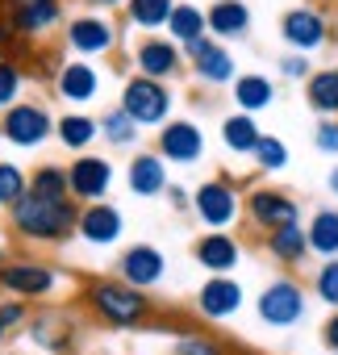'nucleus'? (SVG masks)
Wrapping results in <instances>:
<instances>
[{
    "label": "nucleus",
    "instance_id": "obj_9",
    "mask_svg": "<svg viewBox=\"0 0 338 355\" xmlns=\"http://www.w3.org/2000/svg\"><path fill=\"white\" fill-rule=\"evenodd\" d=\"M247 218L259 226V230H280V226H296V218H301V209H296V201L288 197V193H280V189H255L251 197H247Z\"/></svg>",
    "mask_w": 338,
    "mask_h": 355
},
{
    "label": "nucleus",
    "instance_id": "obj_45",
    "mask_svg": "<svg viewBox=\"0 0 338 355\" xmlns=\"http://www.w3.org/2000/svg\"><path fill=\"white\" fill-rule=\"evenodd\" d=\"M92 5H121V0H92Z\"/></svg>",
    "mask_w": 338,
    "mask_h": 355
},
{
    "label": "nucleus",
    "instance_id": "obj_15",
    "mask_svg": "<svg viewBox=\"0 0 338 355\" xmlns=\"http://www.w3.org/2000/svg\"><path fill=\"white\" fill-rule=\"evenodd\" d=\"M197 263L205 268V272H213V276H226V272H234L238 268V259H242V247H238V239L230 234V230H209L205 239H197Z\"/></svg>",
    "mask_w": 338,
    "mask_h": 355
},
{
    "label": "nucleus",
    "instance_id": "obj_29",
    "mask_svg": "<svg viewBox=\"0 0 338 355\" xmlns=\"http://www.w3.org/2000/svg\"><path fill=\"white\" fill-rule=\"evenodd\" d=\"M30 193L42 197V201H63V197H71V189H67V167L42 163V167L30 175Z\"/></svg>",
    "mask_w": 338,
    "mask_h": 355
},
{
    "label": "nucleus",
    "instance_id": "obj_7",
    "mask_svg": "<svg viewBox=\"0 0 338 355\" xmlns=\"http://www.w3.org/2000/svg\"><path fill=\"white\" fill-rule=\"evenodd\" d=\"M193 209L197 218L209 226V230H230L238 218H242V201H238V189L230 180H209L197 189L193 197Z\"/></svg>",
    "mask_w": 338,
    "mask_h": 355
},
{
    "label": "nucleus",
    "instance_id": "obj_39",
    "mask_svg": "<svg viewBox=\"0 0 338 355\" xmlns=\"http://www.w3.org/2000/svg\"><path fill=\"white\" fill-rule=\"evenodd\" d=\"M0 322H5V330L13 334V330H21L26 322H30V305L26 301H17V297H5L0 301Z\"/></svg>",
    "mask_w": 338,
    "mask_h": 355
},
{
    "label": "nucleus",
    "instance_id": "obj_35",
    "mask_svg": "<svg viewBox=\"0 0 338 355\" xmlns=\"http://www.w3.org/2000/svg\"><path fill=\"white\" fill-rule=\"evenodd\" d=\"M100 134H105L113 146H130V142L138 138V125H134L121 109H109V113L100 117Z\"/></svg>",
    "mask_w": 338,
    "mask_h": 355
},
{
    "label": "nucleus",
    "instance_id": "obj_8",
    "mask_svg": "<svg viewBox=\"0 0 338 355\" xmlns=\"http://www.w3.org/2000/svg\"><path fill=\"white\" fill-rule=\"evenodd\" d=\"M280 34H284V42L296 55H309V51H317V46L330 42V21H326V13L301 5V9H288L280 17Z\"/></svg>",
    "mask_w": 338,
    "mask_h": 355
},
{
    "label": "nucleus",
    "instance_id": "obj_2",
    "mask_svg": "<svg viewBox=\"0 0 338 355\" xmlns=\"http://www.w3.org/2000/svg\"><path fill=\"white\" fill-rule=\"evenodd\" d=\"M84 305H88V313L96 318V322H105V326H117V330H130V326H142L150 313H154V305H150V297L142 293V288H134V284H125V280H92L88 288H84Z\"/></svg>",
    "mask_w": 338,
    "mask_h": 355
},
{
    "label": "nucleus",
    "instance_id": "obj_32",
    "mask_svg": "<svg viewBox=\"0 0 338 355\" xmlns=\"http://www.w3.org/2000/svg\"><path fill=\"white\" fill-rule=\"evenodd\" d=\"M172 9H176V0H130V21L142 26V30H159L172 21Z\"/></svg>",
    "mask_w": 338,
    "mask_h": 355
},
{
    "label": "nucleus",
    "instance_id": "obj_21",
    "mask_svg": "<svg viewBox=\"0 0 338 355\" xmlns=\"http://www.w3.org/2000/svg\"><path fill=\"white\" fill-rule=\"evenodd\" d=\"M100 92V71L88 67V63H67L59 71V96L71 101V105H84Z\"/></svg>",
    "mask_w": 338,
    "mask_h": 355
},
{
    "label": "nucleus",
    "instance_id": "obj_17",
    "mask_svg": "<svg viewBox=\"0 0 338 355\" xmlns=\"http://www.w3.org/2000/svg\"><path fill=\"white\" fill-rule=\"evenodd\" d=\"M134 63H138V76L146 80H172L180 71V51L176 42H163V38H146L138 51H134Z\"/></svg>",
    "mask_w": 338,
    "mask_h": 355
},
{
    "label": "nucleus",
    "instance_id": "obj_3",
    "mask_svg": "<svg viewBox=\"0 0 338 355\" xmlns=\"http://www.w3.org/2000/svg\"><path fill=\"white\" fill-rule=\"evenodd\" d=\"M121 113L142 130V125H167V113H172V92L159 80H146V76H134L125 88H121Z\"/></svg>",
    "mask_w": 338,
    "mask_h": 355
},
{
    "label": "nucleus",
    "instance_id": "obj_18",
    "mask_svg": "<svg viewBox=\"0 0 338 355\" xmlns=\"http://www.w3.org/2000/svg\"><path fill=\"white\" fill-rule=\"evenodd\" d=\"M5 13H9V21H13V30L17 34H42V30H51L55 21H59V0H5Z\"/></svg>",
    "mask_w": 338,
    "mask_h": 355
},
{
    "label": "nucleus",
    "instance_id": "obj_30",
    "mask_svg": "<svg viewBox=\"0 0 338 355\" xmlns=\"http://www.w3.org/2000/svg\"><path fill=\"white\" fill-rule=\"evenodd\" d=\"M172 355H230L226 338L209 334V330H180L172 343Z\"/></svg>",
    "mask_w": 338,
    "mask_h": 355
},
{
    "label": "nucleus",
    "instance_id": "obj_42",
    "mask_svg": "<svg viewBox=\"0 0 338 355\" xmlns=\"http://www.w3.org/2000/svg\"><path fill=\"white\" fill-rule=\"evenodd\" d=\"M321 343H326V347H330V351L338 355V309H334V313L326 318V326H321Z\"/></svg>",
    "mask_w": 338,
    "mask_h": 355
},
{
    "label": "nucleus",
    "instance_id": "obj_44",
    "mask_svg": "<svg viewBox=\"0 0 338 355\" xmlns=\"http://www.w3.org/2000/svg\"><path fill=\"white\" fill-rule=\"evenodd\" d=\"M330 193H334V197H338V167H334V171H330Z\"/></svg>",
    "mask_w": 338,
    "mask_h": 355
},
{
    "label": "nucleus",
    "instance_id": "obj_23",
    "mask_svg": "<svg viewBox=\"0 0 338 355\" xmlns=\"http://www.w3.org/2000/svg\"><path fill=\"white\" fill-rule=\"evenodd\" d=\"M267 255H272L276 263H284V268H296V263L309 255L305 230H301V226H280V230H272V234H267Z\"/></svg>",
    "mask_w": 338,
    "mask_h": 355
},
{
    "label": "nucleus",
    "instance_id": "obj_25",
    "mask_svg": "<svg viewBox=\"0 0 338 355\" xmlns=\"http://www.w3.org/2000/svg\"><path fill=\"white\" fill-rule=\"evenodd\" d=\"M55 134H59V142L67 150H88L96 142V134H100V121L88 117V113H63L55 121Z\"/></svg>",
    "mask_w": 338,
    "mask_h": 355
},
{
    "label": "nucleus",
    "instance_id": "obj_36",
    "mask_svg": "<svg viewBox=\"0 0 338 355\" xmlns=\"http://www.w3.org/2000/svg\"><path fill=\"white\" fill-rule=\"evenodd\" d=\"M255 163H259L263 171H280V167L288 163V146H284L280 138H272V134H263V138L255 142Z\"/></svg>",
    "mask_w": 338,
    "mask_h": 355
},
{
    "label": "nucleus",
    "instance_id": "obj_12",
    "mask_svg": "<svg viewBox=\"0 0 338 355\" xmlns=\"http://www.w3.org/2000/svg\"><path fill=\"white\" fill-rule=\"evenodd\" d=\"M242 309V284L234 276H209L197 293V313L205 322H230Z\"/></svg>",
    "mask_w": 338,
    "mask_h": 355
},
{
    "label": "nucleus",
    "instance_id": "obj_13",
    "mask_svg": "<svg viewBox=\"0 0 338 355\" xmlns=\"http://www.w3.org/2000/svg\"><path fill=\"white\" fill-rule=\"evenodd\" d=\"M205 155V134L193 121H167L159 134V159L167 163H197Z\"/></svg>",
    "mask_w": 338,
    "mask_h": 355
},
{
    "label": "nucleus",
    "instance_id": "obj_37",
    "mask_svg": "<svg viewBox=\"0 0 338 355\" xmlns=\"http://www.w3.org/2000/svg\"><path fill=\"white\" fill-rule=\"evenodd\" d=\"M313 293L321 297V305L338 309V259H326L313 276Z\"/></svg>",
    "mask_w": 338,
    "mask_h": 355
},
{
    "label": "nucleus",
    "instance_id": "obj_28",
    "mask_svg": "<svg viewBox=\"0 0 338 355\" xmlns=\"http://www.w3.org/2000/svg\"><path fill=\"white\" fill-rule=\"evenodd\" d=\"M259 138H263V134H259L255 117H247V113H234V117L222 121V142H226L234 155H255V142H259Z\"/></svg>",
    "mask_w": 338,
    "mask_h": 355
},
{
    "label": "nucleus",
    "instance_id": "obj_41",
    "mask_svg": "<svg viewBox=\"0 0 338 355\" xmlns=\"http://www.w3.org/2000/svg\"><path fill=\"white\" fill-rule=\"evenodd\" d=\"M280 71H284L288 80H305V76H313L305 55H284V59H280Z\"/></svg>",
    "mask_w": 338,
    "mask_h": 355
},
{
    "label": "nucleus",
    "instance_id": "obj_10",
    "mask_svg": "<svg viewBox=\"0 0 338 355\" xmlns=\"http://www.w3.org/2000/svg\"><path fill=\"white\" fill-rule=\"evenodd\" d=\"M67 189H71V201H100L109 189H113V167L109 159L100 155H80L71 167H67Z\"/></svg>",
    "mask_w": 338,
    "mask_h": 355
},
{
    "label": "nucleus",
    "instance_id": "obj_27",
    "mask_svg": "<svg viewBox=\"0 0 338 355\" xmlns=\"http://www.w3.org/2000/svg\"><path fill=\"white\" fill-rule=\"evenodd\" d=\"M305 239H309V251H317L326 259H338V209H317Z\"/></svg>",
    "mask_w": 338,
    "mask_h": 355
},
{
    "label": "nucleus",
    "instance_id": "obj_11",
    "mask_svg": "<svg viewBox=\"0 0 338 355\" xmlns=\"http://www.w3.org/2000/svg\"><path fill=\"white\" fill-rule=\"evenodd\" d=\"M117 276H121L125 284H134V288L146 293V288H154V284L167 276V259H163L159 247H150V243H134L130 251H121Z\"/></svg>",
    "mask_w": 338,
    "mask_h": 355
},
{
    "label": "nucleus",
    "instance_id": "obj_16",
    "mask_svg": "<svg viewBox=\"0 0 338 355\" xmlns=\"http://www.w3.org/2000/svg\"><path fill=\"white\" fill-rule=\"evenodd\" d=\"M113 42H117V30L105 17H88L84 13V17H75L67 26V46L80 51V55H105V51H113Z\"/></svg>",
    "mask_w": 338,
    "mask_h": 355
},
{
    "label": "nucleus",
    "instance_id": "obj_26",
    "mask_svg": "<svg viewBox=\"0 0 338 355\" xmlns=\"http://www.w3.org/2000/svg\"><path fill=\"white\" fill-rule=\"evenodd\" d=\"M193 71H197V80H205V84H234L238 80V67H234V55L226 51V46H209L201 59H193Z\"/></svg>",
    "mask_w": 338,
    "mask_h": 355
},
{
    "label": "nucleus",
    "instance_id": "obj_46",
    "mask_svg": "<svg viewBox=\"0 0 338 355\" xmlns=\"http://www.w3.org/2000/svg\"><path fill=\"white\" fill-rule=\"evenodd\" d=\"M5 338H9V330H5V322H0V343H5Z\"/></svg>",
    "mask_w": 338,
    "mask_h": 355
},
{
    "label": "nucleus",
    "instance_id": "obj_31",
    "mask_svg": "<svg viewBox=\"0 0 338 355\" xmlns=\"http://www.w3.org/2000/svg\"><path fill=\"white\" fill-rule=\"evenodd\" d=\"M167 30H172V38L176 42H197V38H205V13L197 9V5H176L172 9V21H167Z\"/></svg>",
    "mask_w": 338,
    "mask_h": 355
},
{
    "label": "nucleus",
    "instance_id": "obj_47",
    "mask_svg": "<svg viewBox=\"0 0 338 355\" xmlns=\"http://www.w3.org/2000/svg\"><path fill=\"white\" fill-rule=\"evenodd\" d=\"M5 259H9V255H5V251H0V263H5Z\"/></svg>",
    "mask_w": 338,
    "mask_h": 355
},
{
    "label": "nucleus",
    "instance_id": "obj_14",
    "mask_svg": "<svg viewBox=\"0 0 338 355\" xmlns=\"http://www.w3.org/2000/svg\"><path fill=\"white\" fill-rule=\"evenodd\" d=\"M75 230H80V239H84L88 247H113V243L121 239V230H125V218H121V209L96 201V205L80 209Z\"/></svg>",
    "mask_w": 338,
    "mask_h": 355
},
{
    "label": "nucleus",
    "instance_id": "obj_38",
    "mask_svg": "<svg viewBox=\"0 0 338 355\" xmlns=\"http://www.w3.org/2000/svg\"><path fill=\"white\" fill-rule=\"evenodd\" d=\"M21 67L17 63H9V59H0V109H9V105H17V92H21Z\"/></svg>",
    "mask_w": 338,
    "mask_h": 355
},
{
    "label": "nucleus",
    "instance_id": "obj_34",
    "mask_svg": "<svg viewBox=\"0 0 338 355\" xmlns=\"http://www.w3.org/2000/svg\"><path fill=\"white\" fill-rule=\"evenodd\" d=\"M26 193H30V175L17 163H0V205L13 209Z\"/></svg>",
    "mask_w": 338,
    "mask_h": 355
},
{
    "label": "nucleus",
    "instance_id": "obj_19",
    "mask_svg": "<svg viewBox=\"0 0 338 355\" xmlns=\"http://www.w3.org/2000/svg\"><path fill=\"white\" fill-rule=\"evenodd\" d=\"M130 193L134 197H159V193H167V163L159 155H134L130 159Z\"/></svg>",
    "mask_w": 338,
    "mask_h": 355
},
{
    "label": "nucleus",
    "instance_id": "obj_5",
    "mask_svg": "<svg viewBox=\"0 0 338 355\" xmlns=\"http://www.w3.org/2000/svg\"><path fill=\"white\" fill-rule=\"evenodd\" d=\"M0 288L17 301H42L59 288V272L38 259H5L0 263Z\"/></svg>",
    "mask_w": 338,
    "mask_h": 355
},
{
    "label": "nucleus",
    "instance_id": "obj_22",
    "mask_svg": "<svg viewBox=\"0 0 338 355\" xmlns=\"http://www.w3.org/2000/svg\"><path fill=\"white\" fill-rule=\"evenodd\" d=\"M305 101L317 117H338V67L313 71L305 84Z\"/></svg>",
    "mask_w": 338,
    "mask_h": 355
},
{
    "label": "nucleus",
    "instance_id": "obj_1",
    "mask_svg": "<svg viewBox=\"0 0 338 355\" xmlns=\"http://www.w3.org/2000/svg\"><path fill=\"white\" fill-rule=\"evenodd\" d=\"M9 222L21 239L30 243H67L75 234V222H80V205L71 197L63 201H42L34 193H26L13 209H9Z\"/></svg>",
    "mask_w": 338,
    "mask_h": 355
},
{
    "label": "nucleus",
    "instance_id": "obj_20",
    "mask_svg": "<svg viewBox=\"0 0 338 355\" xmlns=\"http://www.w3.org/2000/svg\"><path fill=\"white\" fill-rule=\"evenodd\" d=\"M205 30L217 38H242L251 30V9L242 0H217V5L205 13Z\"/></svg>",
    "mask_w": 338,
    "mask_h": 355
},
{
    "label": "nucleus",
    "instance_id": "obj_6",
    "mask_svg": "<svg viewBox=\"0 0 338 355\" xmlns=\"http://www.w3.org/2000/svg\"><path fill=\"white\" fill-rule=\"evenodd\" d=\"M51 130H55V121H51V113L42 109V105H30V101H17V105H9L5 109V117H0V138H9L13 146H42L46 138H51Z\"/></svg>",
    "mask_w": 338,
    "mask_h": 355
},
{
    "label": "nucleus",
    "instance_id": "obj_40",
    "mask_svg": "<svg viewBox=\"0 0 338 355\" xmlns=\"http://www.w3.org/2000/svg\"><path fill=\"white\" fill-rule=\"evenodd\" d=\"M313 142H317V150H326V155H338V121H334V117H326V121L317 125Z\"/></svg>",
    "mask_w": 338,
    "mask_h": 355
},
{
    "label": "nucleus",
    "instance_id": "obj_24",
    "mask_svg": "<svg viewBox=\"0 0 338 355\" xmlns=\"http://www.w3.org/2000/svg\"><path fill=\"white\" fill-rule=\"evenodd\" d=\"M234 101H238V109L247 117H255V113H263L276 101V84L267 76H238L234 80Z\"/></svg>",
    "mask_w": 338,
    "mask_h": 355
},
{
    "label": "nucleus",
    "instance_id": "obj_43",
    "mask_svg": "<svg viewBox=\"0 0 338 355\" xmlns=\"http://www.w3.org/2000/svg\"><path fill=\"white\" fill-rule=\"evenodd\" d=\"M167 197H172V205H176V209H184V205H188V193H184V189H172V184H167Z\"/></svg>",
    "mask_w": 338,
    "mask_h": 355
},
{
    "label": "nucleus",
    "instance_id": "obj_4",
    "mask_svg": "<svg viewBox=\"0 0 338 355\" xmlns=\"http://www.w3.org/2000/svg\"><path fill=\"white\" fill-rule=\"evenodd\" d=\"M255 309H259V322H263V326L288 330V326H296V322L305 318L309 301H305V288H301L292 276H280V280H272V284L259 293Z\"/></svg>",
    "mask_w": 338,
    "mask_h": 355
},
{
    "label": "nucleus",
    "instance_id": "obj_33",
    "mask_svg": "<svg viewBox=\"0 0 338 355\" xmlns=\"http://www.w3.org/2000/svg\"><path fill=\"white\" fill-rule=\"evenodd\" d=\"M26 326H30V334L38 338V347H46V351H67V347H71V334L63 330V322H59L55 313H42V318H30Z\"/></svg>",
    "mask_w": 338,
    "mask_h": 355
}]
</instances>
